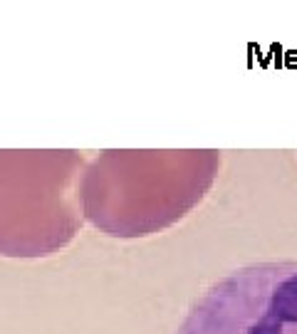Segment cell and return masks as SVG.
Listing matches in <instances>:
<instances>
[{
	"label": "cell",
	"instance_id": "3",
	"mask_svg": "<svg viewBox=\"0 0 297 334\" xmlns=\"http://www.w3.org/2000/svg\"><path fill=\"white\" fill-rule=\"evenodd\" d=\"M176 334H297V260L228 272L188 307Z\"/></svg>",
	"mask_w": 297,
	"mask_h": 334
},
{
	"label": "cell",
	"instance_id": "2",
	"mask_svg": "<svg viewBox=\"0 0 297 334\" xmlns=\"http://www.w3.org/2000/svg\"><path fill=\"white\" fill-rule=\"evenodd\" d=\"M85 159L77 151H0V255L47 258L77 238Z\"/></svg>",
	"mask_w": 297,
	"mask_h": 334
},
{
	"label": "cell",
	"instance_id": "1",
	"mask_svg": "<svg viewBox=\"0 0 297 334\" xmlns=\"http://www.w3.org/2000/svg\"><path fill=\"white\" fill-rule=\"evenodd\" d=\"M218 168L213 149L102 151L82 176V213L104 235H154L208 195Z\"/></svg>",
	"mask_w": 297,
	"mask_h": 334
}]
</instances>
